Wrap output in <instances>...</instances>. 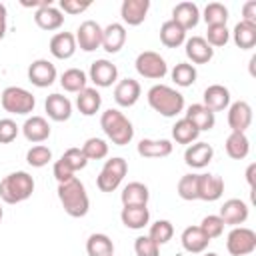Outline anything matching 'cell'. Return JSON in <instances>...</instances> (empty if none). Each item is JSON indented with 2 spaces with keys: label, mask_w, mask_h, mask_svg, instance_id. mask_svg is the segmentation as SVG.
<instances>
[{
  "label": "cell",
  "mask_w": 256,
  "mask_h": 256,
  "mask_svg": "<svg viewBox=\"0 0 256 256\" xmlns=\"http://www.w3.org/2000/svg\"><path fill=\"white\" fill-rule=\"evenodd\" d=\"M58 200H60L64 212L72 218H82L90 210V200H88L86 188L76 176L68 182L58 184Z\"/></svg>",
  "instance_id": "cell-1"
},
{
  "label": "cell",
  "mask_w": 256,
  "mask_h": 256,
  "mask_svg": "<svg viewBox=\"0 0 256 256\" xmlns=\"http://www.w3.org/2000/svg\"><path fill=\"white\" fill-rule=\"evenodd\" d=\"M146 98H148L150 108L166 118H174L184 110V96L166 84H154L148 90Z\"/></svg>",
  "instance_id": "cell-2"
},
{
  "label": "cell",
  "mask_w": 256,
  "mask_h": 256,
  "mask_svg": "<svg viewBox=\"0 0 256 256\" xmlns=\"http://www.w3.org/2000/svg\"><path fill=\"white\" fill-rule=\"evenodd\" d=\"M100 128L104 130L108 140H112V144H116V146H126L134 138L132 122L120 110H116V108H108L106 112H102Z\"/></svg>",
  "instance_id": "cell-3"
},
{
  "label": "cell",
  "mask_w": 256,
  "mask_h": 256,
  "mask_svg": "<svg viewBox=\"0 0 256 256\" xmlns=\"http://www.w3.org/2000/svg\"><path fill=\"white\" fill-rule=\"evenodd\" d=\"M32 192H34V178L24 170L10 172L0 180V198L6 204L24 202L32 196Z\"/></svg>",
  "instance_id": "cell-4"
},
{
  "label": "cell",
  "mask_w": 256,
  "mask_h": 256,
  "mask_svg": "<svg viewBox=\"0 0 256 256\" xmlns=\"http://www.w3.org/2000/svg\"><path fill=\"white\" fill-rule=\"evenodd\" d=\"M0 104L8 114H30L36 106V98L26 88L8 86L0 94Z\"/></svg>",
  "instance_id": "cell-5"
},
{
  "label": "cell",
  "mask_w": 256,
  "mask_h": 256,
  "mask_svg": "<svg viewBox=\"0 0 256 256\" xmlns=\"http://www.w3.org/2000/svg\"><path fill=\"white\" fill-rule=\"evenodd\" d=\"M126 172H128V162L120 156H114V158L104 162V166L96 178V186L102 192H114L122 184Z\"/></svg>",
  "instance_id": "cell-6"
},
{
  "label": "cell",
  "mask_w": 256,
  "mask_h": 256,
  "mask_svg": "<svg viewBox=\"0 0 256 256\" xmlns=\"http://www.w3.org/2000/svg\"><path fill=\"white\" fill-rule=\"evenodd\" d=\"M136 72L144 78H150V80H162L166 74H168V64L166 60L158 54V52H152V50H144L136 56Z\"/></svg>",
  "instance_id": "cell-7"
},
{
  "label": "cell",
  "mask_w": 256,
  "mask_h": 256,
  "mask_svg": "<svg viewBox=\"0 0 256 256\" xmlns=\"http://www.w3.org/2000/svg\"><path fill=\"white\" fill-rule=\"evenodd\" d=\"M226 250L230 256H246L256 250V232L246 226H234L226 238Z\"/></svg>",
  "instance_id": "cell-8"
},
{
  "label": "cell",
  "mask_w": 256,
  "mask_h": 256,
  "mask_svg": "<svg viewBox=\"0 0 256 256\" xmlns=\"http://www.w3.org/2000/svg\"><path fill=\"white\" fill-rule=\"evenodd\" d=\"M76 46L84 52H94L102 48V26L96 20H84L76 30Z\"/></svg>",
  "instance_id": "cell-9"
},
{
  "label": "cell",
  "mask_w": 256,
  "mask_h": 256,
  "mask_svg": "<svg viewBox=\"0 0 256 256\" xmlns=\"http://www.w3.org/2000/svg\"><path fill=\"white\" fill-rule=\"evenodd\" d=\"M56 74H58L56 72V66L50 60H46V58H38V60H34L28 66V80L34 86H38V88L52 86L54 80H56Z\"/></svg>",
  "instance_id": "cell-10"
},
{
  "label": "cell",
  "mask_w": 256,
  "mask_h": 256,
  "mask_svg": "<svg viewBox=\"0 0 256 256\" xmlns=\"http://www.w3.org/2000/svg\"><path fill=\"white\" fill-rule=\"evenodd\" d=\"M252 124V106L246 100H238L228 106V126L232 132H246Z\"/></svg>",
  "instance_id": "cell-11"
},
{
  "label": "cell",
  "mask_w": 256,
  "mask_h": 256,
  "mask_svg": "<svg viewBox=\"0 0 256 256\" xmlns=\"http://www.w3.org/2000/svg\"><path fill=\"white\" fill-rule=\"evenodd\" d=\"M90 80L100 86V88H108L118 80V68L116 64H112L106 58H100L96 62L90 64Z\"/></svg>",
  "instance_id": "cell-12"
},
{
  "label": "cell",
  "mask_w": 256,
  "mask_h": 256,
  "mask_svg": "<svg viewBox=\"0 0 256 256\" xmlns=\"http://www.w3.org/2000/svg\"><path fill=\"white\" fill-rule=\"evenodd\" d=\"M248 204L244 202V200H240V198H230V200H226L224 204H222V208H220V218H222V222L224 224H230V226H240V224H244L246 220H248Z\"/></svg>",
  "instance_id": "cell-13"
},
{
  "label": "cell",
  "mask_w": 256,
  "mask_h": 256,
  "mask_svg": "<svg viewBox=\"0 0 256 256\" xmlns=\"http://www.w3.org/2000/svg\"><path fill=\"white\" fill-rule=\"evenodd\" d=\"M224 194V180L218 174H198V200L214 202Z\"/></svg>",
  "instance_id": "cell-14"
},
{
  "label": "cell",
  "mask_w": 256,
  "mask_h": 256,
  "mask_svg": "<svg viewBox=\"0 0 256 256\" xmlns=\"http://www.w3.org/2000/svg\"><path fill=\"white\" fill-rule=\"evenodd\" d=\"M140 92H142V88H140V82H138V80H134V78H124V80H120V82L116 84V88H114V100H116L118 106L130 108V106H134V104L138 102Z\"/></svg>",
  "instance_id": "cell-15"
},
{
  "label": "cell",
  "mask_w": 256,
  "mask_h": 256,
  "mask_svg": "<svg viewBox=\"0 0 256 256\" xmlns=\"http://www.w3.org/2000/svg\"><path fill=\"white\" fill-rule=\"evenodd\" d=\"M184 46L188 60H192L194 64H206L214 58V48L204 40V36H192L184 42Z\"/></svg>",
  "instance_id": "cell-16"
},
{
  "label": "cell",
  "mask_w": 256,
  "mask_h": 256,
  "mask_svg": "<svg viewBox=\"0 0 256 256\" xmlns=\"http://www.w3.org/2000/svg\"><path fill=\"white\" fill-rule=\"evenodd\" d=\"M150 10V0H124L120 6V16L128 26H138L146 20Z\"/></svg>",
  "instance_id": "cell-17"
},
{
  "label": "cell",
  "mask_w": 256,
  "mask_h": 256,
  "mask_svg": "<svg viewBox=\"0 0 256 256\" xmlns=\"http://www.w3.org/2000/svg\"><path fill=\"white\" fill-rule=\"evenodd\" d=\"M126 44V28L120 22H110L106 28H102V48L108 54H116Z\"/></svg>",
  "instance_id": "cell-18"
},
{
  "label": "cell",
  "mask_w": 256,
  "mask_h": 256,
  "mask_svg": "<svg viewBox=\"0 0 256 256\" xmlns=\"http://www.w3.org/2000/svg\"><path fill=\"white\" fill-rule=\"evenodd\" d=\"M44 108H46L48 118H52L54 122H66L72 116V102L66 96L58 94V92L46 96Z\"/></svg>",
  "instance_id": "cell-19"
},
{
  "label": "cell",
  "mask_w": 256,
  "mask_h": 256,
  "mask_svg": "<svg viewBox=\"0 0 256 256\" xmlns=\"http://www.w3.org/2000/svg\"><path fill=\"white\" fill-rule=\"evenodd\" d=\"M202 98H204L202 104L208 110H212L214 114L216 112H222V110H226L230 106V90L226 86H222V84H210L204 90V96Z\"/></svg>",
  "instance_id": "cell-20"
},
{
  "label": "cell",
  "mask_w": 256,
  "mask_h": 256,
  "mask_svg": "<svg viewBox=\"0 0 256 256\" xmlns=\"http://www.w3.org/2000/svg\"><path fill=\"white\" fill-rule=\"evenodd\" d=\"M22 134H24V138L28 142L40 144V142L50 138V124H48V120L44 116H30L22 124Z\"/></svg>",
  "instance_id": "cell-21"
},
{
  "label": "cell",
  "mask_w": 256,
  "mask_h": 256,
  "mask_svg": "<svg viewBox=\"0 0 256 256\" xmlns=\"http://www.w3.org/2000/svg\"><path fill=\"white\" fill-rule=\"evenodd\" d=\"M214 158V148L208 142H194L184 152V162L190 168H204Z\"/></svg>",
  "instance_id": "cell-22"
},
{
  "label": "cell",
  "mask_w": 256,
  "mask_h": 256,
  "mask_svg": "<svg viewBox=\"0 0 256 256\" xmlns=\"http://www.w3.org/2000/svg\"><path fill=\"white\" fill-rule=\"evenodd\" d=\"M50 52L58 60H68L76 52V38L72 32H56L50 38Z\"/></svg>",
  "instance_id": "cell-23"
},
{
  "label": "cell",
  "mask_w": 256,
  "mask_h": 256,
  "mask_svg": "<svg viewBox=\"0 0 256 256\" xmlns=\"http://www.w3.org/2000/svg\"><path fill=\"white\" fill-rule=\"evenodd\" d=\"M180 242H182V248H184L186 252H190V254H200V252H204V250L208 248L210 238L202 232L200 226H188V228H184V232H182V236H180Z\"/></svg>",
  "instance_id": "cell-24"
},
{
  "label": "cell",
  "mask_w": 256,
  "mask_h": 256,
  "mask_svg": "<svg viewBox=\"0 0 256 256\" xmlns=\"http://www.w3.org/2000/svg\"><path fill=\"white\" fill-rule=\"evenodd\" d=\"M172 20L176 24H180L184 30H190L194 28L198 22H200V10L194 2H178L174 8H172Z\"/></svg>",
  "instance_id": "cell-25"
},
{
  "label": "cell",
  "mask_w": 256,
  "mask_h": 256,
  "mask_svg": "<svg viewBox=\"0 0 256 256\" xmlns=\"http://www.w3.org/2000/svg\"><path fill=\"white\" fill-rule=\"evenodd\" d=\"M34 22L38 28L50 32V30H58L64 24V16H62L60 8H56L54 4H48L34 12Z\"/></svg>",
  "instance_id": "cell-26"
},
{
  "label": "cell",
  "mask_w": 256,
  "mask_h": 256,
  "mask_svg": "<svg viewBox=\"0 0 256 256\" xmlns=\"http://www.w3.org/2000/svg\"><path fill=\"white\" fill-rule=\"evenodd\" d=\"M184 118L190 120V122L198 128V132L212 130L214 124H216V114H214L212 110H208L204 104H190Z\"/></svg>",
  "instance_id": "cell-27"
},
{
  "label": "cell",
  "mask_w": 256,
  "mask_h": 256,
  "mask_svg": "<svg viewBox=\"0 0 256 256\" xmlns=\"http://www.w3.org/2000/svg\"><path fill=\"white\" fill-rule=\"evenodd\" d=\"M138 154L144 158H166L172 154V142L166 138L152 140V138H142L138 142Z\"/></svg>",
  "instance_id": "cell-28"
},
{
  "label": "cell",
  "mask_w": 256,
  "mask_h": 256,
  "mask_svg": "<svg viewBox=\"0 0 256 256\" xmlns=\"http://www.w3.org/2000/svg\"><path fill=\"white\" fill-rule=\"evenodd\" d=\"M122 206H146L150 200L148 186L142 182H128L120 194Z\"/></svg>",
  "instance_id": "cell-29"
},
{
  "label": "cell",
  "mask_w": 256,
  "mask_h": 256,
  "mask_svg": "<svg viewBox=\"0 0 256 256\" xmlns=\"http://www.w3.org/2000/svg\"><path fill=\"white\" fill-rule=\"evenodd\" d=\"M102 106V96L96 88L86 86L84 90H80L76 94V108L80 110V114L84 116H94Z\"/></svg>",
  "instance_id": "cell-30"
},
{
  "label": "cell",
  "mask_w": 256,
  "mask_h": 256,
  "mask_svg": "<svg viewBox=\"0 0 256 256\" xmlns=\"http://www.w3.org/2000/svg\"><path fill=\"white\" fill-rule=\"evenodd\" d=\"M120 220L126 228L140 230L150 222V210L148 206H124L120 212Z\"/></svg>",
  "instance_id": "cell-31"
},
{
  "label": "cell",
  "mask_w": 256,
  "mask_h": 256,
  "mask_svg": "<svg viewBox=\"0 0 256 256\" xmlns=\"http://www.w3.org/2000/svg\"><path fill=\"white\" fill-rule=\"evenodd\" d=\"M160 42H162L166 48H178L180 44L186 42V30L170 18V20H166V22L160 26Z\"/></svg>",
  "instance_id": "cell-32"
},
{
  "label": "cell",
  "mask_w": 256,
  "mask_h": 256,
  "mask_svg": "<svg viewBox=\"0 0 256 256\" xmlns=\"http://www.w3.org/2000/svg\"><path fill=\"white\" fill-rule=\"evenodd\" d=\"M232 40L238 48L242 50H250L256 46V24H250V22H244L240 20L234 30H232Z\"/></svg>",
  "instance_id": "cell-33"
},
{
  "label": "cell",
  "mask_w": 256,
  "mask_h": 256,
  "mask_svg": "<svg viewBox=\"0 0 256 256\" xmlns=\"http://www.w3.org/2000/svg\"><path fill=\"white\" fill-rule=\"evenodd\" d=\"M224 148H226V154H228L230 158L242 160V158H246L248 152H250V140H248V136H246L244 132H230L228 138H226Z\"/></svg>",
  "instance_id": "cell-34"
},
{
  "label": "cell",
  "mask_w": 256,
  "mask_h": 256,
  "mask_svg": "<svg viewBox=\"0 0 256 256\" xmlns=\"http://www.w3.org/2000/svg\"><path fill=\"white\" fill-rule=\"evenodd\" d=\"M88 256H114V242L102 232H94L86 240Z\"/></svg>",
  "instance_id": "cell-35"
},
{
  "label": "cell",
  "mask_w": 256,
  "mask_h": 256,
  "mask_svg": "<svg viewBox=\"0 0 256 256\" xmlns=\"http://www.w3.org/2000/svg\"><path fill=\"white\" fill-rule=\"evenodd\" d=\"M86 82H88L86 72H82L80 68H68V70H64L62 76H60L62 88H64L66 92H72V94H78L80 90H84V88H86Z\"/></svg>",
  "instance_id": "cell-36"
},
{
  "label": "cell",
  "mask_w": 256,
  "mask_h": 256,
  "mask_svg": "<svg viewBox=\"0 0 256 256\" xmlns=\"http://www.w3.org/2000/svg\"><path fill=\"white\" fill-rule=\"evenodd\" d=\"M198 128L190 122V120H186V118H180V120H176V124L172 126V138L178 142V144H194L196 140H198Z\"/></svg>",
  "instance_id": "cell-37"
},
{
  "label": "cell",
  "mask_w": 256,
  "mask_h": 256,
  "mask_svg": "<svg viewBox=\"0 0 256 256\" xmlns=\"http://www.w3.org/2000/svg\"><path fill=\"white\" fill-rule=\"evenodd\" d=\"M170 76H172V80L176 82V86L186 88V86H192V84L196 82L198 72H196L194 64H190V62H178V64L172 68Z\"/></svg>",
  "instance_id": "cell-38"
},
{
  "label": "cell",
  "mask_w": 256,
  "mask_h": 256,
  "mask_svg": "<svg viewBox=\"0 0 256 256\" xmlns=\"http://www.w3.org/2000/svg\"><path fill=\"white\" fill-rule=\"evenodd\" d=\"M204 22L206 26H226L228 22V8L220 2H210L204 8Z\"/></svg>",
  "instance_id": "cell-39"
},
{
  "label": "cell",
  "mask_w": 256,
  "mask_h": 256,
  "mask_svg": "<svg viewBox=\"0 0 256 256\" xmlns=\"http://www.w3.org/2000/svg\"><path fill=\"white\" fill-rule=\"evenodd\" d=\"M148 236H150L158 246H162V244H166V242L172 240V236H174V226H172L170 220H156L154 224H150Z\"/></svg>",
  "instance_id": "cell-40"
},
{
  "label": "cell",
  "mask_w": 256,
  "mask_h": 256,
  "mask_svg": "<svg viewBox=\"0 0 256 256\" xmlns=\"http://www.w3.org/2000/svg\"><path fill=\"white\" fill-rule=\"evenodd\" d=\"M82 152L88 160H102L108 156V144H106V140L92 136L82 144Z\"/></svg>",
  "instance_id": "cell-41"
},
{
  "label": "cell",
  "mask_w": 256,
  "mask_h": 256,
  "mask_svg": "<svg viewBox=\"0 0 256 256\" xmlns=\"http://www.w3.org/2000/svg\"><path fill=\"white\" fill-rule=\"evenodd\" d=\"M176 190L182 200H198V174H184Z\"/></svg>",
  "instance_id": "cell-42"
},
{
  "label": "cell",
  "mask_w": 256,
  "mask_h": 256,
  "mask_svg": "<svg viewBox=\"0 0 256 256\" xmlns=\"http://www.w3.org/2000/svg\"><path fill=\"white\" fill-rule=\"evenodd\" d=\"M52 160V150L44 144H36L32 146L28 152H26V162L32 166V168H42L46 166L48 162Z\"/></svg>",
  "instance_id": "cell-43"
},
{
  "label": "cell",
  "mask_w": 256,
  "mask_h": 256,
  "mask_svg": "<svg viewBox=\"0 0 256 256\" xmlns=\"http://www.w3.org/2000/svg\"><path fill=\"white\" fill-rule=\"evenodd\" d=\"M224 226H226V224L222 222V218H220L218 214H208V216H204V218H202V222H200L202 232H204L210 240H214V238L222 236Z\"/></svg>",
  "instance_id": "cell-44"
},
{
  "label": "cell",
  "mask_w": 256,
  "mask_h": 256,
  "mask_svg": "<svg viewBox=\"0 0 256 256\" xmlns=\"http://www.w3.org/2000/svg\"><path fill=\"white\" fill-rule=\"evenodd\" d=\"M212 48H220L226 46L230 40V30L226 26H208L206 30V38H204Z\"/></svg>",
  "instance_id": "cell-45"
},
{
  "label": "cell",
  "mask_w": 256,
  "mask_h": 256,
  "mask_svg": "<svg viewBox=\"0 0 256 256\" xmlns=\"http://www.w3.org/2000/svg\"><path fill=\"white\" fill-rule=\"evenodd\" d=\"M74 172H78V170H84L86 168V164H88V158L84 156V152H82V148H68L62 156H60Z\"/></svg>",
  "instance_id": "cell-46"
},
{
  "label": "cell",
  "mask_w": 256,
  "mask_h": 256,
  "mask_svg": "<svg viewBox=\"0 0 256 256\" xmlns=\"http://www.w3.org/2000/svg\"><path fill=\"white\" fill-rule=\"evenodd\" d=\"M136 256H160V246L150 236H138L134 240Z\"/></svg>",
  "instance_id": "cell-47"
},
{
  "label": "cell",
  "mask_w": 256,
  "mask_h": 256,
  "mask_svg": "<svg viewBox=\"0 0 256 256\" xmlns=\"http://www.w3.org/2000/svg\"><path fill=\"white\" fill-rule=\"evenodd\" d=\"M20 126L12 118H0V144H10L16 140Z\"/></svg>",
  "instance_id": "cell-48"
},
{
  "label": "cell",
  "mask_w": 256,
  "mask_h": 256,
  "mask_svg": "<svg viewBox=\"0 0 256 256\" xmlns=\"http://www.w3.org/2000/svg\"><path fill=\"white\" fill-rule=\"evenodd\" d=\"M52 172H54V178L58 180V184H62V182H68V180H72L74 178V170L60 158V160H56L54 162V168H52Z\"/></svg>",
  "instance_id": "cell-49"
},
{
  "label": "cell",
  "mask_w": 256,
  "mask_h": 256,
  "mask_svg": "<svg viewBox=\"0 0 256 256\" xmlns=\"http://www.w3.org/2000/svg\"><path fill=\"white\" fill-rule=\"evenodd\" d=\"M88 8H90L88 0H84V2H80V0H60V12H66V14H80Z\"/></svg>",
  "instance_id": "cell-50"
},
{
  "label": "cell",
  "mask_w": 256,
  "mask_h": 256,
  "mask_svg": "<svg viewBox=\"0 0 256 256\" xmlns=\"http://www.w3.org/2000/svg\"><path fill=\"white\" fill-rule=\"evenodd\" d=\"M242 20L250 22V24H256V0H248L242 6Z\"/></svg>",
  "instance_id": "cell-51"
},
{
  "label": "cell",
  "mask_w": 256,
  "mask_h": 256,
  "mask_svg": "<svg viewBox=\"0 0 256 256\" xmlns=\"http://www.w3.org/2000/svg\"><path fill=\"white\" fill-rule=\"evenodd\" d=\"M6 6L0 2V40L6 36Z\"/></svg>",
  "instance_id": "cell-52"
},
{
  "label": "cell",
  "mask_w": 256,
  "mask_h": 256,
  "mask_svg": "<svg viewBox=\"0 0 256 256\" xmlns=\"http://www.w3.org/2000/svg\"><path fill=\"white\" fill-rule=\"evenodd\" d=\"M254 170H256V164L252 162L248 168H246V180H248V184H250V188L254 186Z\"/></svg>",
  "instance_id": "cell-53"
},
{
  "label": "cell",
  "mask_w": 256,
  "mask_h": 256,
  "mask_svg": "<svg viewBox=\"0 0 256 256\" xmlns=\"http://www.w3.org/2000/svg\"><path fill=\"white\" fill-rule=\"evenodd\" d=\"M204 256H218V254H216V252H206Z\"/></svg>",
  "instance_id": "cell-54"
},
{
  "label": "cell",
  "mask_w": 256,
  "mask_h": 256,
  "mask_svg": "<svg viewBox=\"0 0 256 256\" xmlns=\"http://www.w3.org/2000/svg\"><path fill=\"white\" fill-rule=\"evenodd\" d=\"M2 216H4V212H2V206H0V220H2Z\"/></svg>",
  "instance_id": "cell-55"
}]
</instances>
